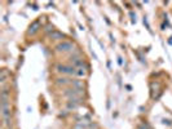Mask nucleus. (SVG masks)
<instances>
[{"instance_id":"obj_1","label":"nucleus","mask_w":172,"mask_h":129,"mask_svg":"<svg viewBox=\"0 0 172 129\" xmlns=\"http://www.w3.org/2000/svg\"><path fill=\"white\" fill-rule=\"evenodd\" d=\"M57 71L60 74H67V75H76V67L74 66H67V65H57L56 66Z\"/></svg>"},{"instance_id":"obj_2","label":"nucleus","mask_w":172,"mask_h":129,"mask_svg":"<svg viewBox=\"0 0 172 129\" xmlns=\"http://www.w3.org/2000/svg\"><path fill=\"white\" fill-rule=\"evenodd\" d=\"M73 46H74L73 43L63 40V42H61V43L57 44L56 49H57L58 52H69V51H71V49H73Z\"/></svg>"},{"instance_id":"obj_3","label":"nucleus","mask_w":172,"mask_h":129,"mask_svg":"<svg viewBox=\"0 0 172 129\" xmlns=\"http://www.w3.org/2000/svg\"><path fill=\"white\" fill-rule=\"evenodd\" d=\"M82 93H83V90H78L75 88H70V89H66L65 92H63V94L69 98H73V97H79Z\"/></svg>"},{"instance_id":"obj_4","label":"nucleus","mask_w":172,"mask_h":129,"mask_svg":"<svg viewBox=\"0 0 172 129\" xmlns=\"http://www.w3.org/2000/svg\"><path fill=\"white\" fill-rule=\"evenodd\" d=\"M49 36H51V39H53V40H62V39H65L66 38L65 34H62V32H60V31H56V30L52 31Z\"/></svg>"},{"instance_id":"obj_5","label":"nucleus","mask_w":172,"mask_h":129,"mask_svg":"<svg viewBox=\"0 0 172 129\" xmlns=\"http://www.w3.org/2000/svg\"><path fill=\"white\" fill-rule=\"evenodd\" d=\"M39 27H40V23H39L38 21H35L34 23H31V26L29 27V31H27L29 32V35H34L35 32L39 30Z\"/></svg>"},{"instance_id":"obj_6","label":"nucleus","mask_w":172,"mask_h":129,"mask_svg":"<svg viewBox=\"0 0 172 129\" xmlns=\"http://www.w3.org/2000/svg\"><path fill=\"white\" fill-rule=\"evenodd\" d=\"M71 84H73V88H75V89L83 90V83L80 80H71Z\"/></svg>"},{"instance_id":"obj_7","label":"nucleus","mask_w":172,"mask_h":129,"mask_svg":"<svg viewBox=\"0 0 172 129\" xmlns=\"http://www.w3.org/2000/svg\"><path fill=\"white\" fill-rule=\"evenodd\" d=\"M71 80L70 79H66V78H58L57 79V84H60V85H66V84H70Z\"/></svg>"},{"instance_id":"obj_8","label":"nucleus","mask_w":172,"mask_h":129,"mask_svg":"<svg viewBox=\"0 0 172 129\" xmlns=\"http://www.w3.org/2000/svg\"><path fill=\"white\" fill-rule=\"evenodd\" d=\"M76 76H85V71L83 67L76 68Z\"/></svg>"},{"instance_id":"obj_9","label":"nucleus","mask_w":172,"mask_h":129,"mask_svg":"<svg viewBox=\"0 0 172 129\" xmlns=\"http://www.w3.org/2000/svg\"><path fill=\"white\" fill-rule=\"evenodd\" d=\"M76 107H78L76 103H73V102H69V103H67V109H69V110H71V109L74 110V109H76Z\"/></svg>"},{"instance_id":"obj_10","label":"nucleus","mask_w":172,"mask_h":129,"mask_svg":"<svg viewBox=\"0 0 172 129\" xmlns=\"http://www.w3.org/2000/svg\"><path fill=\"white\" fill-rule=\"evenodd\" d=\"M138 129H151V128H150V125H149V124L144 123V124H141L140 127H138Z\"/></svg>"}]
</instances>
